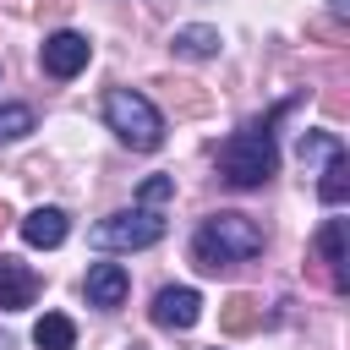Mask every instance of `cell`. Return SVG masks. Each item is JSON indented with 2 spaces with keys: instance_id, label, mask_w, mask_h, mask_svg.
<instances>
[{
  "instance_id": "cell-17",
  "label": "cell",
  "mask_w": 350,
  "mask_h": 350,
  "mask_svg": "<svg viewBox=\"0 0 350 350\" xmlns=\"http://www.w3.org/2000/svg\"><path fill=\"white\" fill-rule=\"evenodd\" d=\"M170 197H175V180H170V175H148V180L137 186V202H142V208H159V202H170Z\"/></svg>"
},
{
  "instance_id": "cell-10",
  "label": "cell",
  "mask_w": 350,
  "mask_h": 350,
  "mask_svg": "<svg viewBox=\"0 0 350 350\" xmlns=\"http://www.w3.org/2000/svg\"><path fill=\"white\" fill-rule=\"evenodd\" d=\"M66 230H71V224H66V213H60V208H33V213L22 219V241H27V246H38V252L60 246V241H66Z\"/></svg>"
},
{
  "instance_id": "cell-13",
  "label": "cell",
  "mask_w": 350,
  "mask_h": 350,
  "mask_svg": "<svg viewBox=\"0 0 350 350\" xmlns=\"http://www.w3.org/2000/svg\"><path fill=\"white\" fill-rule=\"evenodd\" d=\"M317 197H323V208H339V202L350 197V153H334V159H328V170H323V180H317Z\"/></svg>"
},
{
  "instance_id": "cell-6",
  "label": "cell",
  "mask_w": 350,
  "mask_h": 350,
  "mask_svg": "<svg viewBox=\"0 0 350 350\" xmlns=\"http://www.w3.org/2000/svg\"><path fill=\"white\" fill-rule=\"evenodd\" d=\"M197 317H202V295H197L191 284H170V290H159V295H153V323H159V328L186 334Z\"/></svg>"
},
{
  "instance_id": "cell-9",
  "label": "cell",
  "mask_w": 350,
  "mask_h": 350,
  "mask_svg": "<svg viewBox=\"0 0 350 350\" xmlns=\"http://www.w3.org/2000/svg\"><path fill=\"white\" fill-rule=\"evenodd\" d=\"M317 257H323V268H328V284L345 295V290H350V273H345V219H328V224L317 230Z\"/></svg>"
},
{
  "instance_id": "cell-8",
  "label": "cell",
  "mask_w": 350,
  "mask_h": 350,
  "mask_svg": "<svg viewBox=\"0 0 350 350\" xmlns=\"http://www.w3.org/2000/svg\"><path fill=\"white\" fill-rule=\"evenodd\" d=\"M33 295H38V273L16 257H0V306L16 312V306H33Z\"/></svg>"
},
{
  "instance_id": "cell-12",
  "label": "cell",
  "mask_w": 350,
  "mask_h": 350,
  "mask_svg": "<svg viewBox=\"0 0 350 350\" xmlns=\"http://www.w3.org/2000/svg\"><path fill=\"white\" fill-rule=\"evenodd\" d=\"M219 27H202V22H191V27H175V38H170V49L175 55H186V60H208V55H219Z\"/></svg>"
},
{
  "instance_id": "cell-4",
  "label": "cell",
  "mask_w": 350,
  "mask_h": 350,
  "mask_svg": "<svg viewBox=\"0 0 350 350\" xmlns=\"http://www.w3.org/2000/svg\"><path fill=\"white\" fill-rule=\"evenodd\" d=\"M153 241H164V219L153 208H126V213H109L104 224H93V246H104V252H142Z\"/></svg>"
},
{
  "instance_id": "cell-5",
  "label": "cell",
  "mask_w": 350,
  "mask_h": 350,
  "mask_svg": "<svg viewBox=\"0 0 350 350\" xmlns=\"http://www.w3.org/2000/svg\"><path fill=\"white\" fill-rule=\"evenodd\" d=\"M93 60V44L82 38V33H71V27H60V33H49L44 38V71L55 77V82H66V77H77L82 66Z\"/></svg>"
},
{
  "instance_id": "cell-11",
  "label": "cell",
  "mask_w": 350,
  "mask_h": 350,
  "mask_svg": "<svg viewBox=\"0 0 350 350\" xmlns=\"http://www.w3.org/2000/svg\"><path fill=\"white\" fill-rule=\"evenodd\" d=\"M257 323H262V301L246 295V290H235V295L219 306V328H224V334H252Z\"/></svg>"
},
{
  "instance_id": "cell-3",
  "label": "cell",
  "mask_w": 350,
  "mask_h": 350,
  "mask_svg": "<svg viewBox=\"0 0 350 350\" xmlns=\"http://www.w3.org/2000/svg\"><path fill=\"white\" fill-rule=\"evenodd\" d=\"M104 120H109V131H115L126 148H137V153H153V148L164 142V115H159L142 93H131V88H109V93H104Z\"/></svg>"
},
{
  "instance_id": "cell-1",
  "label": "cell",
  "mask_w": 350,
  "mask_h": 350,
  "mask_svg": "<svg viewBox=\"0 0 350 350\" xmlns=\"http://www.w3.org/2000/svg\"><path fill=\"white\" fill-rule=\"evenodd\" d=\"M279 115V109H273ZM273 115L268 120H246L224 148H219V175L230 180V186H241V191H252V186H262L273 170H279V148H273Z\"/></svg>"
},
{
  "instance_id": "cell-2",
  "label": "cell",
  "mask_w": 350,
  "mask_h": 350,
  "mask_svg": "<svg viewBox=\"0 0 350 350\" xmlns=\"http://www.w3.org/2000/svg\"><path fill=\"white\" fill-rule=\"evenodd\" d=\"M262 252V230L246 219V213H208V224L197 230L191 241V257L202 273H219V268H235L246 257Z\"/></svg>"
},
{
  "instance_id": "cell-22",
  "label": "cell",
  "mask_w": 350,
  "mask_h": 350,
  "mask_svg": "<svg viewBox=\"0 0 350 350\" xmlns=\"http://www.w3.org/2000/svg\"><path fill=\"white\" fill-rule=\"evenodd\" d=\"M328 5H334V11H339V16H345V0H328Z\"/></svg>"
},
{
  "instance_id": "cell-19",
  "label": "cell",
  "mask_w": 350,
  "mask_h": 350,
  "mask_svg": "<svg viewBox=\"0 0 350 350\" xmlns=\"http://www.w3.org/2000/svg\"><path fill=\"white\" fill-rule=\"evenodd\" d=\"M306 33H312V38H345L339 22H306Z\"/></svg>"
},
{
  "instance_id": "cell-14",
  "label": "cell",
  "mask_w": 350,
  "mask_h": 350,
  "mask_svg": "<svg viewBox=\"0 0 350 350\" xmlns=\"http://www.w3.org/2000/svg\"><path fill=\"white\" fill-rule=\"evenodd\" d=\"M33 345H38V350H71V345H77V328H71V317H60V312H44V317L33 323Z\"/></svg>"
},
{
  "instance_id": "cell-15",
  "label": "cell",
  "mask_w": 350,
  "mask_h": 350,
  "mask_svg": "<svg viewBox=\"0 0 350 350\" xmlns=\"http://www.w3.org/2000/svg\"><path fill=\"white\" fill-rule=\"evenodd\" d=\"M33 131V109L27 104H0V142H16Z\"/></svg>"
},
{
  "instance_id": "cell-7",
  "label": "cell",
  "mask_w": 350,
  "mask_h": 350,
  "mask_svg": "<svg viewBox=\"0 0 350 350\" xmlns=\"http://www.w3.org/2000/svg\"><path fill=\"white\" fill-rule=\"evenodd\" d=\"M82 290H88V306H104V312H109V306H120V301H126L131 279H126V268H120V262H93Z\"/></svg>"
},
{
  "instance_id": "cell-20",
  "label": "cell",
  "mask_w": 350,
  "mask_h": 350,
  "mask_svg": "<svg viewBox=\"0 0 350 350\" xmlns=\"http://www.w3.org/2000/svg\"><path fill=\"white\" fill-rule=\"evenodd\" d=\"M5 219H11V208H5V202H0V230H5Z\"/></svg>"
},
{
  "instance_id": "cell-18",
  "label": "cell",
  "mask_w": 350,
  "mask_h": 350,
  "mask_svg": "<svg viewBox=\"0 0 350 350\" xmlns=\"http://www.w3.org/2000/svg\"><path fill=\"white\" fill-rule=\"evenodd\" d=\"M159 88H170V98H180V104H186V109H202V104H208V98H202V93H191V88H197V82H159Z\"/></svg>"
},
{
  "instance_id": "cell-21",
  "label": "cell",
  "mask_w": 350,
  "mask_h": 350,
  "mask_svg": "<svg viewBox=\"0 0 350 350\" xmlns=\"http://www.w3.org/2000/svg\"><path fill=\"white\" fill-rule=\"evenodd\" d=\"M44 5H49V11H60V5H66V0H44Z\"/></svg>"
},
{
  "instance_id": "cell-16",
  "label": "cell",
  "mask_w": 350,
  "mask_h": 350,
  "mask_svg": "<svg viewBox=\"0 0 350 350\" xmlns=\"http://www.w3.org/2000/svg\"><path fill=\"white\" fill-rule=\"evenodd\" d=\"M334 153H345L334 131H301V159H334Z\"/></svg>"
}]
</instances>
